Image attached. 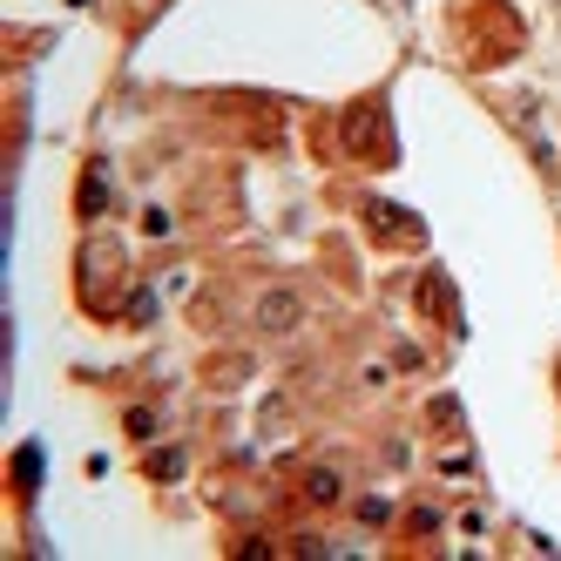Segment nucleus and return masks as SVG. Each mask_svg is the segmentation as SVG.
I'll list each match as a JSON object with an SVG mask.
<instances>
[{
  "mask_svg": "<svg viewBox=\"0 0 561 561\" xmlns=\"http://www.w3.org/2000/svg\"><path fill=\"white\" fill-rule=\"evenodd\" d=\"M339 142L352 156H373V163H386L392 156V136H386V102H358L345 123H339Z\"/></svg>",
  "mask_w": 561,
  "mask_h": 561,
  "instance_id": "obj_1",
  "label": "nucleus"
},
{
  "mask_svg": "<svg viewBox=\"0 0 561 561\" xmlns=\"http://www.w3.org/2000/svg\"><path fill=\"white\" fill-rule=\"evenodd\" d=\"M298 318H305L298 291H264V298H257V325H264V332H291Z\"/></svg>",
  "mask_w": 561,
  "mask_h": 561,
  "instance_id": "obj_2",
  "label": "nucleus"
},
{
  "mask_svg": "<svg viewBox=\"0 0 561 561\" xmlns=\"http://www.w3.org/2000/svg\"><path fill=\"white\" fill-rule=\"evenodd\" d=\"M102 204H108V170H102V163H89V176H82V204H75V210L95 224V217H102Z\"/></svg>",
  "mask_w": 561,
  "mask_h": 561,
  "instance_id": "obj_3",
  "label": "nucleus"
},
{
  "mask_svg": "<svg viewBox=\"0 0 561 561\" xmlns=\"http://www.w3.org/2000/svg\"><path fill=\"white\" fill-rule=\"evenodd\" d=\"M305 494H311V501H318V507H332V501H339V494H345V480H339V473H332V467H318V473H311V480H305Z\"/></svg>",
  "mask_w": 561,
  "mask_h": 561,
  "instance_id": "obj_4",
  "label": "nucleus"
},
{
  "mask_svg": "<svg viewBox=\"0 0 561 561\" xmlns=\"http://www.w3.org/2000/svg\"><path fill=\"white\" fill-rule=\"evenodd\" d=\"M14 480H21V494H34V480H42V447H21V460H14Z\"/></svg>",
  "mask_w": 561,
  "mask_h": 561,
  "instance_id": "obj_5",
  "label": "nucleus"
}]
</instances>
